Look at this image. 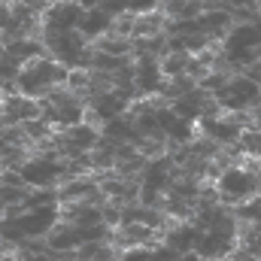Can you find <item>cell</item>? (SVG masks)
I'll return each mask as SVG.
<instances>
[{"instance_id":"2","label":"cell","mask_w":261,"mask_h":261,"mask_svg":"<svg viewBox=\"0 0 261 261\" xmlns=\"http://www.w3.org/2000/svg\"><path fill=\"white\" fill-rule=\"evenodd\" d=\"M61 137H64V140H70V143H76V146H79V149H85V152H88L91 146H97V140H100V134H97V130H91L88 125H82V122H79V125H70V128H64V134H61Z\"/></svg>"},{"instance_id":"1","label":"cell","mask_w":261,"mask_h":261,"mask_svg":"<svg viewBox=\"0 0 261 261\" xmlns=\"http://www.w3.org/2000/svg\"><path fill=\"white\" fill-rule=\"evenodd\" d=\"M91 49H97V52H103V55H113V58H128V55H134V40L107 31V34H100L97 40H91Z\"/></svg>"}]
</instances>
